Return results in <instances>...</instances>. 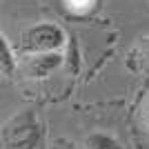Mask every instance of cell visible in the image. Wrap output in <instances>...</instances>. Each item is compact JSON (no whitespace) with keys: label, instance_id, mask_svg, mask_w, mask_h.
<instances>
[{"label":"cell","instance_id":"cell-1","mask_svg":"<svg viewBox=\"0 0 149 149\" xmlns=\"http://www.w3.org/2000/svg\"><path fill=\"white\" fill-rule=\"evenodd\" d=\"M0 149H47V129L36 109H20L0 127Z\"/></svg>","mask_w":149,"mask_h":149},{"label":"cell","instance_id":"cell-2","mask_svg":"<svg viewBox=\"0 0 149 149\" xmlns=\"http://www.w3.org/2000/svg\"><path fill=\"white\" fill-rule=\"evenodd\" d=\"M67 45V33L56 22H36L27 27L20 36L22 54H42V51H62Z\"/></svg>","mask_w":149,"mask_h":149},{"label":"cell","instance_id":"cell-3","mask_svg":"<svg viewBox=\"0 0 149 149\" xmlns=\"http://www.w3.org/2000/svg\"><path fill=\"white\" fill-rule=\"evenodd\" d=\"M65 65L62 51H42V54H25L20 71L29 80H45Z\"/></svg>","mask_w":149,"mask_h":149},{"label":"cell","instance_id":"cell-4","mask_svg":"<svg viewBox=\"0 0 149 149\" xmlns=\"http://www.w3.org/2000/svg\"><path fill=\"white\" fill-rule=\"evenodd\" d=\"M16 69H18V62H16L11 45L0 33V78H11L16 74Z\"/></svg>","mask_w":149,"mask_h":149},{"label":"cell","instance_id":"cell-5","mask_svg":"<svg viewBox=\"0 0 149 149\" xmlns=\"http://www.w3.org/2000/svg\"><path fill=\"white\" fill-rule=\"evenodd\" d=\"M85 149H123V145L105 131H91L85 138Z\"/></svg>","mask_w":149,"mask_h":149},{"label":"cell","instance_id":"cell-6","mask_svg":"<svg viewBox=\"0 0 149 149\" xmlns=\"http://www.w3.org/2000/svg\"><path fill=\"white\" fill-rule=\"evenodd\" d=\"M62 9L69 13V16H76V18H82V16H89V13L100 5V0H60Z\"/></svg>","mask_w":149,"mask_h":149},{"label":"cell","instance_id":"cell-7","mask_svg":"<svg viewBox=\"0 0 149 149\" xmlns=\"http://www.w3.org/2000/svg\"><path fill=\"white\" fill-rule=\"evenodd\" d=\"M143 118H145V125L149 127V96L145 100V107H143Z\"/></svg>","mask_w":149,"mask_h":149},{"label":"cell","instance_id":"cell-8","mask_svg":"<svg viewBox=\"0 0 149 149\" xmlns=\"http://www.w3.org/2000/svg\"><path fill=\"white\" fill-rule=\"evenodd\" d=\"M147 58H149V47H147Z\"/></svg>","mask_w":149,"mask_h":149}]
</instances>
